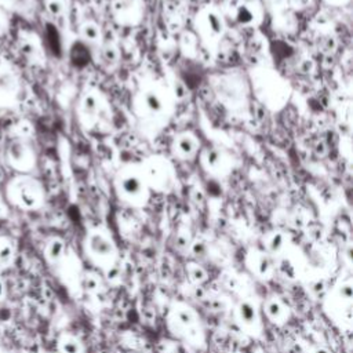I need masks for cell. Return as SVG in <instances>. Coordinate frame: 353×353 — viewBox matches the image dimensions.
Segmentation results:
<instances>
[{"label":"cell","mask_w":353,"mask_h":353,"mask_svg":"<svg viewBox=\"0 0 353 353\" xmlns=\"http://www.w3.org/2000/svg\"><path fill=\"white\" fill-rule=\"evenodd\" d=\"M172 152L182 160L192 159L199 150V141L192 133H181L172 139Z\"/></svg>","instance_id":"cell-7"},{"label":"cell","mask_w":353,"mask_h":353,"mask_svg":"<svg viewBox=\"0 0 353 353\" xmlns=\"http://www.w3.org/2000/svg\"><path fill=\"white\" fill-rule=\"evenodd\" d=\"M230 16L241 27H254L261 21L259 0H230Z\"/></svg>","instance_id":"cell-6"},{"label":"cell","mask_w":353,"mask_h":353,"mask_svg":"<svg viewBox=\"0 0 353 353\" xmlns=\"http://www.w3.org/2000/svg\"><path fill=\"white\" fill-rule=\"evenodd\" d=\"M83 287L87 290V291H97L100 289V280L97 278V275H93V273H89L84 280H83Z\"/></svg>","instance_id":"cell-26"},{"label":"cell","mask_w":353,"mask_h":353,"mask_svg":"<svg viewBox=\"0 0 353 353\" xmlns=\"http://www.w3.org/2000/svg\"><path fill=\"white\" fill-rule=\"evenodd\" d=\"M18 90V81L16 75L5 66H0V102L5 104L7 100L14 97Z\"/></svg>","instance_id":"cell-14"},{"label":"cell","mask_w":353,"mask_h":353,"mask_svg":"<svg viewBox=\"0 0 353 353\" xmlns=\"http://www.w3.org/2000/svg\"><path fill=\"white\" fill-rule=\"evenodd\" d=\"M286 246V236L280 230H275L265 237V247L269 255H278Z\"/></svg>","instance_id":"cell-17"},{"label":"cell","mask_w":353,"mask_h":353,"mask_svg":"<svg viewBox=\"0 0 353 353\" xmlns=\"http://www.w3.org/2000/svg\"><path fill=\"white\" fill-rule=\"evenodd\" d=\"M11 192L16 196V200H18V203L27 209H33V207L39 206L43 199V191H42L40 184L32 178L16 180L11 187Z\"/></svg>","instance_id":"cell-5"},{"label":"cell","mask_w":353,"mask_h":353,"mask_svg":"<svg viewBox=\"0 0 353 353\" xmlns=\"http://www.w3.org/2000/svg\"><path fill=\"white\" fill-rule=\"evenodd\" d=\"M87 246H89L91 255L97 258H111L116 252L113 241L102 232H93L89 236Z\"/></svg>","instance_id":"cell-9"},{"label":"cell","mask_w":353,"mask_h":353,"mask_svg":"<svg viewBox=\"0 0 353 353\" xmlns=\"http://www.w3.org/2000/svg\"><path fill=\"white\" fill-rule=\"evenodd\" d=\"M80 36L86 43H97L101 39V29L96 22H84L80 27Z\"/></svg>","instance_id":"cell-19"},{"label":"cell","mask_w":353,"mask_h":353,"mask_svg":"<svg viewBox=\"0 0 353 353\" xmlns=\"http://www.w3.org/2000/svg\"><path fill=\"white\" fill-rule=\"evenodd\" d=\"M187 272L189 279L195 284H203L207 280V272L202 265L198 262H189L187 265Z\"/></svg>","instance_id":"cell-21"},{"label":"cell","mask_w":353,"mask_h":353,"mask_svg":"<svg viewBox=\"0 0 353 353\" xmlns=\"http://www.w3.org/2000/svg\"><path fill=\"white\" fill-rule=\"evenodd\" d=\"M6 27H7V20L3 13H0V35L5 32Z\"/></svg>","instance_id":"cell-32"},{"label":"cell","mask_w":353,"mask_h":353,"mask_svg":"<svg viewBox=\"0 0 353 353\" xmlns=\"http://www.w3.org/2000/svg\"><path fill=\"white\" fill-rule=\"evenodd\" d=\"M171 93L159 84L145 86L135 97V111L141 118L160 119L170 107Z\"/></svg>","instance_id":"cell-2"},{"label":"cell","mask_w":353,"mask_h":353,"mask_svg":"<svg viewBox=\"0 0 353 353\" xmlns=\"http://www.w3.org/2000/svg\"><path fill=\"white\" fill-rule=\"evenodd\" d=\"M2 293H3V284L0 283V295H2Z\"/></svg>","instance_id":"cell-35"},{"label":"cell","mask_w":353,"mask_h":353,"mask_svg":"<svg viewBox=\"0 0 353 353\" xmlns=\"http://www.w3.org/2000/svg\"><path fill=\"white\" fill-rule=\"evenodd\" d=\"M22 53L25 54L27 57H33L35 54H36V48H35V46H33L32 43H24L22 44Z\"/></svg>","instance_id":"cell-31"},{"label":"cell","mask_w":353,"mask_h":353,"mask_svg":"<svg viewBox=\"0 0 353 353\" xmlns=\"http://www.w3.org/2000/svg\"><path fill=\"white\" fill-rule=\"evenodd\" d=\"M148 187L156 191H168L174 184V170L170 161L161 156H152L139 164Z\"/></svg>","instance_id":"cell-3"},{"label":"cell","mask_w":353,"mask_h":353,"mask_svg":"<svg viewBox=\"0 0 353 353\" xmlns=\"http://www.w3.org/2000/svg\"><path fill=\"white\" fill-rule=\"evenodd\" d=\"M263 312L268 320L278 326L284 324L290 317L289 306H286V304L279 297H269L263 304Z\"/></svg>","instance_id":"cell-12"},{"label":"cell","mask_w":353,"mask_h":353,"mask_svg":"<svg viewBox=\"0 0 353 353\" xmlns=\"http://www.w3.org/2000/svg\"><path fill=\"white\" fill-rule=\"evenodd\" d=\"M175 246L180 251H189V247H191V239H189V236L187 237L185 235H181V233H180L175 239Z\"/></svg>","instance_id":"cell-29"},{"label":"cell","mask_w":353,"mask_h":353,"mask_svg":"<svg viewBox=\"0 0 353 353\" xmlns=\"http://www.w3.org/2000/svg\"><path fill=\"white\" fill-rule=\"evenodd\" d=\"M189 251L192 252L196 258H204L207 255V246L203 241H193V243H191Z\"/></svg>","instance_id":"cell-25"},{"label":"cell","mask_w":353,"mask_h":353,"mask_svg":"<svg viewBox=\"0 0 353 353\" xmlns=\"http://www.w3.org/2000/svg\"><path fill=\"white\" fill-rule=\"evenodd\" d=\"M202 164L207 171L220 174L225 164L224 153L218 148H210L203 150L202 153Z\"/></svg>","instance_id":"cell-15"},{"label":"cell","mask_w":353,"mask_h":353,"mask_svg":"<svg viewBox=\"0 0 353 353\" xmlns=\"http://www.w3.org/2000/svg\"><path fill=\"white\" fill-rule=\"evenodd\" d=\"M170 93H171V96H174L175 100H182V98H185L188 96V89L184 81L176 80L175 79V80L172 81Z\"/></svg>","instance_id":"cell-24"},{"label":"cell","mask_w":353,"mask_h":353,"mask_svg":"<svg viewBox=\"0 0 353 353\" xmlns=\"http://www.w3.org/2000/svg\"><path fill=\"white\" fill-rule=\"evenodd\" d=\"M170 321L175 324L178 330H193L198 324V315L191 306L178 302L172 306Z\"/></svg>","instance_id":"cell-11"},{"label":"cell","mask_w":353,"mask_h":353,"mask_svg":"<svg viewBox=\"0 0 353 353\" xmlns=\"http://www.w3.org/2000/svg\"><path fill=\"white\" fill-rule=\"evenodd\" d=\"M246 262L248 269L251 271L255 276L261 279L269 278L273 272V262L271 259V255L268 252L259 251V250H252L248 252L246 258Z\"/></svg>","instance_id":"cell-8"},{"label":"cell","mask_w":353,"mask_h":353,"mask_svg":"<svg viewBox=\"0 0 353 353\" xmlns=\"http://www.w3.org/2000/svg\"><path fill=\"white\" fill-rule=\"evenodd\" d=\"M116 192L122 200L127 203L142 206L149 196V187L145 181L139 164H127L116 175Z\"/></svg>","instance_id":"cell-1"},{"label":"cell","mask_w":353,"mask_h":353,"mask_svg":"<svg viewBox=\"0 0 353 353\" xmlns=\"http://www.w3.org/2000/svg\"><path fill=\"white\" fill-rule=\"evenodd\" d=\"M7 157H9V161L11 164L20 170H27L32 166L33 163V156L31 150L20 139H16L11 142L9 150H7Z\"/></svg>","instance_id":"cell-10"},{"label":"cell","mask_w":353,"mask_h":353,"mask_svg":"<svg viewBox=\"0 0 353 353\" xmlns=\"http://www.w3.org/2000/svg\"><path fill=\"white\" fill-rule=\"evenodd\" d=\"M47 10L53 17H58L64 13V3L61 0H48Z\"/></svg>","instance_id":"cell-27"},{"label":"cell","mask_w":353,"mask_h":353,"mask_svg":"<svg viewBox=\"0 0 353 353\" xmlns=\"http://www.w3.org/2000/svg\"><path fill=\"white\" fill-rule=\"evenodd\" d=\"M113 10L116 17H120L122 21H131V17H138L139 6L137 0H115Z\"/></svg>","instance_id":"cell-16"},{"label":"cell","mask_w":353,"mask_h":353,"mask_svg":"<svg viewBox=\"0 0 353 353\" xmlns=\"http://www.w3.org/2000/svg\"><path fill=\"white\" fill-rule=\"evenodd\" d=\"M100 109V104H98V97L94 93H87L83 96L80 101V112L86 116V118H96L97 112Z\"/></svg>","instance_id":"cell-18"},{"label":"cell","mask_w":353,"mask_h":353,"mask_svg":"<svg viewBox=\"0 0 353 353\" xmlns=\"http://www.w3.org/2000/svg\"><path fill=\"white\" fill-rule=\"evenodd\" d=\"M338 294H339V297L343 298L345 301L352 300V294H353L352 284H349V283L342 284V286L339 287V290H338Z\"/></svg>","instance_id":"cell-30"},{"label":"cell","mask_w":353,"mask_h":353,"mask_svg":"<svg viewBox=\"0 0 353 353\" xmlns=\"http://www.w3.org/2000/svg\"><path fill=\"white\" fill-rule=\"evenodd\" d=\"M199 35L206 43H217L225 33V20L214 9H204L196 20Z\"/></svg>","instance_id":"cell-4"},{"label":"cell","mask_w":353,"mask_h":353,"mask_svg":"<svg viewBox=\"0 0 353 353\" xmlns=\"http://www.w3.org/2000/svg\"><path fill=\"white\" fill-rule=\"evenodd\" d=\"M236 316H237V320L241 323V326L247 328H252L259 324V313H258L257 306L254 305L251 301H241L236 308Z\"/></svg>","instance_id":"cell-13"},{"label":"cell","mask_w":353,"mask_h":353,"mask_svg":"<svg viewBox=\"0 0 353 353\" xmlns=\"http://www.w3.org/2000/svg\"><path fill=\"white\" fill-rule=\"evenodd\" d=\"M312 353H331V352H330L327 348H324V346H317V348H315L313 350H312Z\"/></svg>","instance_id":"cell-33"},{"label":"cell","mask_w":353,"mask_h":353,"mask_svg":"<svg viewBox=\"0 0 353 353\" xmlns=\"http://www.w3.org/2000/svg\"><path fill=\"white\" fill-rule=\"evenodd\" d=\"M65 251V243L61 239H53L46 247V257L51 262H58Z\"/></svg>","instance_id":"cell-20"},{"label":"cell","mask_w":353,"mask_h":353,"mask_svg":"<svg viewBox=\"0 0 353 353\" xmlns=\"http://www.w3.org/2000/svg\"><path fill=\"white\" fill-rule=\"evenodd\" d=\"M328 3H331V5H343V3H346L348 0H327Z\"/></svg>","instance_id":"cell-34"},{"label":"cell","mask_w":353,"mask_h":353,"mask_svg":"<svg viewBox=\"0 0 353 353\" xmlns=\"http://www.w3.org/2000/svg\"><path fill=\"white\" fill-rule=\"evenodd\" d=\"M102 59L109 65L116 64L119 61V51L118 48L112 44H107L102 47Z\"/></svg>","instance_id":"cell-23"},{"label":"cell","mask_w":353,"mask_h":353,"mask_svg":"<svg viewBox=\"0 0 353 353\" xmlns=\"http://www.w3.org/2000/svg\"><path fill=\"white\" fill-rule=\"evenodd\" d=\"M11 255H13V250H11L10 244H7V243L2 244L0 246V263L6 265V263L10 262Z\"/></svg>","instance_id":"cell-28"},{"label":"cell","mask_w":353,"mask_h":353,"mask_svg":"<svg viewBox=\"0 0 353 353\" xmlns=\"http://www.w3.org/2000/svg\"><path fill=\"white\" fill-rule=\"evenodd\" d=\"M59 349L62 353H83V346L75 337H64L59 341Z\"/></svg>","instance_id":"cell-22"}]
</instances>
